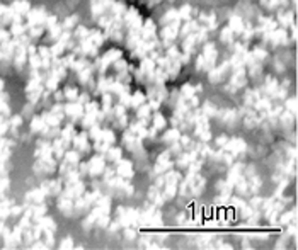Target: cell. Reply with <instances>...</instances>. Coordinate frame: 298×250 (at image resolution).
<instances>
[{"label":"cell","instance_id":"obj_2","mask_svg":"<svg viewBox=\"0 0 298 250\" xmlns=\"http://www.w3.org/2000/svg\"><path fill=\"white\" fill-rule=\"evenodd\" d=\"M141 99H143V97H141L140 94H138V95H135V97H133V104H141Z\"/></svg>","mask_w":298,"mask_h":250},{"label":"cell","instance_id":"obj_1","mask_svg":"<svg viewBox=\"0 0 298 250\" xmlns=\"http://www.w3.org/2000/svg\"><path fill=\"white\" fill-rule=\"evenodd\" d=\"M121 174H126V175L131 174L130 172V163H121Z\"/></svg>","mask_w":298,"mask_h":250},{"label":"cell","instance_id":"obj_3","mask_svg":"<svg viewBox=\"0 0 298 250\" xmlns=\"http://www.w3.org/2000/svg\"><path fill=\"white\" fill-rule=\"evenodd\" d=\"M155 124H157V126H162V124H164V119H162L160 116H157V119H155Z\"/></svg>","mask_w":298,"mask_h":250}]
</instances>
